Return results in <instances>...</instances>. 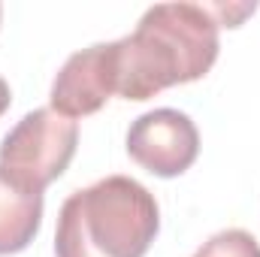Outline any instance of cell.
<instances>
[{
	"instance_id": "3957f363",
	"label": "cell",
	"mask_w": 260,
	"mask_h": 257,
	"mask_svg": "<svg viewBox=\"0 0 260 257\" xmlns=\"http://www.w3.org/2000/svg\"><path fill=\"white\" fill-rule=\"evenodd\" d=\"M79 145V124L49 109L27 112L0 142V173L21 191L43 194L61 179Z\"/></svg>"
},
{
	"instance_id": "6da1fadb",
	"label": "cell",
	"mask_w": 260,
	"mask_h": 257,
	"mask_svg": "<svg viewBox=\"0 0 260 257\" xmlns=\"http://www.w3.org/2000/svg\"><path fill=\"white\" fill-rule=\"evenodd\" d=\"M218 21L203 3H157L136 30L112 43L115 94L151 100L154 94L203 79L218 61Z\"/></svg>"
},
{
	"instance_id": "7a4b0ae2",
	"label": "cell",
	"mask_w": 260,
	"mask_h": 257,
	"mask_svg": "<svg viewBox=\"0 0 260 257\" xmlns=\"http://www.w3.org/2000/svg\"><path fill=\"white\" fill-rule=\"evenodd\" d=\"M157 230L154 194L130 176H106L64 200L55 257H145Z\"/></svg>"
},
{
	"instance_id": "ba28073f",
	"label": "cell",
	"mask_w": 260,
	"mask_h": 257,
	"mask_svg": "<svg viewBox=\"0 0 260 257\" xmlns=\"http://www.w3.org/2000/svg\"><path fill=\"white\" fill-rule=\"evenodd\" d=\"M9 103H12V94H9V85H6V79L0 76V115L9 109Z\"/></svg>"
},
{
	"instance_id": "277c9868",
	"label": "cell",
	"mask_w": 260,
	"mask_h": 257,
	"mask_svg": "<svg viewBox=\"0 0 260 257\" xmlns=\"http://www.w3.org/2000/svg\"><path fill=\"white\" fill-rule=\"evenodd\" d=\"M127 154L148 173L176 179L200 154V133L179 109H151L127 130Z\"/></svg>"
},
{
	"instance_id": "5b68a950",
	"label": "cell",
	"mask_w": 260,
	"mask_h": 257,
	"mask_svg": "<svg viewBox=\"0 0 260 257\" xmlns=\"http://www.w3.org/2000/svg\"><path fill=\"white\" fill-rule=\"evenodd\" d=\"M115 94V55L112 43L88 46L67 58L52 82V109L64 118H85L106 106Z\"/></svg>"
},
{
	"instance_id": "52a82bcc",
	"label": "cell",
	"mask_w": 260,
	"mask_h": 257,
	"mask_svg": "<svg viewBox=\"0 0 260 257\" xmlns=\"http://www.w3.org/2000/svg\"><path fill=\"white\" fill-rule=\"evenodd\" d=\"M194 257H260V245L251 233L233 227V230H221L209 242H203V248Z\"/></svg>"
},
{
	"instance_id": "9c48e42d",
	"label": "cell",
	"mask_w": 260,
	"mask_h": 257,
	"mask_svg": "<svg viewBox=\"0 0 260 257\" xmlns=\"http://www.w3.org/2000/svg\"><path fill=\"white\" fill-rule=\"evenodd\" d=\"M0 15H3V6H0Z\"/></svg>"
},
{
	"instance_id": "8992f818",
	"label": "cell",
	"mask_w": 260,
	"mask_h": 257,
	"mask_svg": "<svg viewBox=\"0 0 260 257\" xmlns=\"http://www.w3.org/2000/svg\"><path fill=\"white\" fill-rule=\"evenodd\" d=\"M43 224V194L15 188L0 173V257L24 251Z\"/></svg>"
}]
</instances>
